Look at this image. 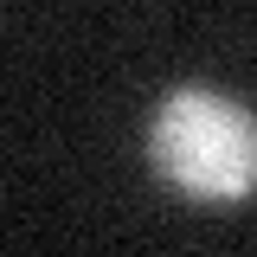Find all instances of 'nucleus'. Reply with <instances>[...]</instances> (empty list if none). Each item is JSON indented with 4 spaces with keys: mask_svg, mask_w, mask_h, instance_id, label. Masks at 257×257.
Instances as JSON below:
<instances>
[{
    "mask_svg": "<svg viewBox=\"0 0 257 257\" xmlns=\"http://www.w3.org/2000/svg\"><path fill=\"white\" fill-rule=\"evenodd\" d=\"M148 161L180 199L238 206L257 193V116L219 90H167L148 122Z\"/></svg>",
    "mask_w": 257,
    "mask_h": 257,
    "instance_id": "nucleus-1",
    "label": "nucleus"
}]
</instances>
